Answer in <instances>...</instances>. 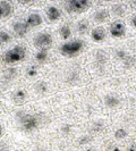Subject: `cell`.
I'll return each mask as SVG.
<instances>
[{"mask_svg":"<svg viewBox=\"0 0 136 151\" xmlns=\"http://www.w3.org/2000/svg\"><path fill=\"white\" fill-rule=\"evenodd\" d=\"M25 55H26V49L22 45H16L4 55L2 59L7 64H15L18 61H22L25 58Z\"/></svg>","mask_w":136,"mask_h":151,"instance_id":"1","label":"cell"},{"mask_svg":"<svg viewBox=\"0 0 136 151\" xmlns=\"http://www.w3.org/2000/svg\"><path fill=\"white\" fill-rule=\"evenodd\" d=\"M83 41L81 40H74V41H69L61 45L60 51L64 56H68V57H73L76 56L77 53H79L83 49Z\"/></svg>","mask_w":136,"mask_h":151,"instance_id":"2","label":"cell"},{"mask_svg":"<svg viewBox=\"0 0 136 151\" xmlns=\"http://www.w3.org/2000/svg\"><path fill=\"white\" fill-rule=\"evenodd\" d=\"M34 45L40 50L47 51V49H49L52 45V37H51V34H49L47 32L39 33L38 35L34 38Z\"/></svg>","mask_w":136,"mask_h":151,"instance_id":"3","label":"cell"},{"mask_svg":"<svg viewBox=\"0 0 136 151\" xmlns=\"http://www.w3.org/2000/svg\"><path fill=\"white\" fill-rule=\"evenodd\" d=\"M39 118L34 115H30V114H25L23 115V117L21 118V124H22V127L27 132L31 131H34L35 129H38L39 126Z\"/></svg>","mask_w":136,"mask_h":151,"instance_id":"4","label":"cell"},{"mask_svg":"<svg viewBox=\"0 0 136 151\" xmlns=\"http://www.w3.org/2000/svg\"><path fill=\"white\" fill-rule=\"evenodd\" d=\"M91 6V2L87 0H70L68 1L66 8L70 13H82Z\"/></svg>","mask_w":136,"mask_h":151,"instance_id":"5","label":"cell"},{"mask_svg":"<svg viewBox=\"0 0 136 151\" xmlns=\"http://www.w3.org/2000/svg\"><path fill=\"white\" fill-rule=\"evenodd\" d=\"M126 33V26L120 21H116L110 25V34L113 38H121Z\"/></svg>","mask_w":136,"mask_h":151,"instance_id":"6","label":"cell"},{"mask_svg":"<svg viewBox=\"0 0 136 151\" xmlns=\"http://www.w3.org/2000/svg\"><path fill=\"white\" fill-rule=\"evenodd\" d=\"M13 30H14V33L17 37L22 38V37H24L29 32V26H27L26 23L24 22H16L13 25Z\"/></svg>","mask_w":136,"mask_h":151,"instance_id":"7","label":"cell"},{"mask_svg":"<svg viewBox=\"0 0 136 151\" xmlns=\"http://www.w3.org/2000/svg\"><path fill=\"white\" fill-rule=\"evenodd\" d=\"M91 38L93 41H95V42H101V41H103L105 38H106V31L103 27H101V26H99V27H95V29H93L92 32H91Z\"/></svg>","mask_w":136,"mask_h":151,"instance_id":"8","label":"cell"},{"mask_svg":"<svg viewBox=\"0 0 136 151\" xmlns=\"http://www.w3.org/2000/svg\"><path fill=\"white\" fill-rule=\"evenodd\" d=\"M26 24L29 27H37V26L42 24V17L37 13L30 14L26 18Z\"/></svg>","mask_w":136,"mask_h":151,"instance_id":"9","label":"cell"},{"mask_svg":"<svg viewBox=\"0 0 136 151\" xmlns=\"http://www.w3.org/2000/svg\"><path fill=\"white\" fill-rule=\"evenodd\" d=\"M13 6L8 1H0V18H6L11 14Z\"/></svg>","mask_w":136,"mask_h":151,"instance_id":"10","label":"cell"},{"mask_svg":"<svg viewBox=\"0 0 136 151\" xmlns=\"http://www.w3.org/2000/svg\"><path fill=\"white\" fill-rule=\"evenodd\" d=\"M108 18H109V14H108V12H107L106 9H103V8L99 9V10H97L93 14V19L98 23L106 22V21H108Z\"/></svg>","mask_w":136,"mask_h":151,"instance_id":"11","label":"cell"},{"mask_svg":"<svg viewBox=\"0 0 136 151\" xmlns=\"http://www.w3.org/2000/svg\"><path fill=\"white\" fill-rule=\"evenodd\" d=\"M47 16H48V18L50 21H57L60 17V12L57 7L51 6V7H49L47 9Z\"/></svg>","mask_w":136,"mask_h":151,"instance_id":"12","label":"cell"},{"mask_svg":"<svg viewBox=\"0 0 136 151\" xmlns=\"http://www.w3.org/2000/svg\"><path fill=\"white\" fill-rule=\"evenodd\" d=\"M14 101H15L16 104H18V105H21L23 104L24 101H25V99H26V92L24 90H17L14 93Z\"/></svg>","mask_w":136,"mask_h":151,"instance_id":"13","label":"cell"},{"mask_svg":"<svg viewBox=\"0 0 136 151\" xmlns=\"http://www.w3.org/2000/svg\"><path fill=\"white\" fill-rule=\"evenodd\" d=\"M105 102H106V105L108 107H110V108H115V107H117L119 105V100L118 98H116V97H113V96H108L105 100Z\"/></svg>","mask_w":136,"mask_h":151,"instance_id":"14","label":"cell"},{"mask_svg":"<svg viewBox=\"0 0 136 151\" xmlns=\"http://www.w3.org/2000/svg\"><path fill=\"white\" fill-rule=\"evenodd\" d=\"M60 35L62 39H65V40H67V39L70 38V35H72V30H70V27L68 26V25H62L60 27Z\"/></svg>","mask_w":136,"mask_h":151,"instance_id":"15","label":"cell"},{"mask_svg":"<svg viewBox=\"0 0 136 151\" xmlns=\"http://www.w3.org/2000/svg\"><path fill=\"white\" fill-rule=\"evenodd\" d=\"M47 59H48V52L44 51V50H40L35 55V60L38 61V63H40V64H43Z\"/></svg>","mask_w":136,"mask_h":151,"instance_id":"16","label":"cell"},{"mask_svg":"<svg viewBox=\"0 0 136 151\" xmlns=\"http://www.w3.org/2000/svg\"><path fill=\"white\" fill-rule=\"evenodd\" d=\"M11 40L10 34L6 31H0V45H6Z\"/></svg>","mask_w":136,"mask_h":151,"instance_id":"17","label":"cell"},{"mask_svg":"<svg viewBox=\"0 0 136 151\" xmlns=\"http://www.w3.org/2000/svg\"><path fill=\"white\" fill-rule=\"evenodd\" d=\"M113 13L118 16H122L125 14V7L121 6V5H117V6H113L112 7Z\"/></svg>","mask_w":136,"mask_h":151,"instance_id":"18","label":"cell"},{"mask_svg":"<svg viewBox=\"0 0 136 151\" xmlns=\"http://www.w3.org/2000/svg\"><path fill=\"white\" fill-rule=\"evenodd\" d=\"M115 136H116L117 139H124V137L127 136V132H126V129H118L115 132Z\"/></svg>","mask_w":136,"mask_h":151,"instance_id":"19","label":"cell"},{"mask_svg":"<svg viewBox=\"0 0 136 151\" xmlns=\"http://www.w3.org/2000/svg\"><path fill=\"white\" fill-rule=\"evenodd\" d=\"M87 29H89V24L86 22H81L78 24V32L79 33H86L87 32Z\"/></svg>","mask_w":136,"mask_h":151,"instance_id":"20","label":"cell"},{"mask_svg":"<svg viewBox=\"0 0 136 151\" xmlns=\"http://www.w3.org/2000/svg\"><path fill=\"white\" fill-rule=\"evenodd\" d=\"M37 90L40 92V90H42V92H44V91H47V85H45L43 82H41V83H39L38 85H37Z\"/></svg>","mask_w":136,"mask_h":151,"instance_id":"21","label":"cell"},{"mask_svg":"<svg viewBox=\"0 0 136 151\" xmlns=\"http://www.w3.org/2000/svg\"><path fill=\"white\" fill-rule=\"evenodd\" d=\"M37 68L35 67H31L29 68V70H27V75L29 76H34V75H37Z\"/></svg>","mask_w":136,"mask_h":151,"instance_id":"22","label":"cell"},{"mask_svg":"<svg viewBox=\"0 0 136 151\" xmlns=\"http://www.w3.org/2000/svg\"><path fill=\"white\" fill-rule=\"evenodd\" d=\"M0 151H8V147L5 143H0Z\"/></svg>","mask_w":136,"mask_h":151,"instance_id":"23","label":"cell"},{"mask_svg":"<svg viewBox=\"0 0 136 151\" xmlns=\"http://www.w3.org/2000/svg\"><path fill=\"white\" fill-rule=\"evenodd\" d=\"M108 151H120V149H119L117 145H111V147L108 149Z\"/></svg>","mask_w":136,"mask_h":151,"instance_id":"24","label":"cell"},{"mask_svg":"<svg viewBox=\"0 0 136 151\" xmlns=\"http://www.w3.org/2000/svg\"><path fill=\"white\" fill-rule=\"evenodd\" d=\"M127 151H136V144H132V145H129Z\"/></svg>","mask_w":136,"mask_h":151,"instance_id":"25","label":"cell"},{"mask_svg":"<svg viewBox=\"0 0 136 151\" xmlns=\"http://www.w3.org/2000/svg\"><path fill=\"white\" fill-rule=\"evenodd\" d=\"M132 24H133L134 27H136V15L133 16V18H132Z\"/></svg>","mask_w":136,"mask_h":151,"instance_id":"26","label":"cell"},{"mask_svg":"<svg viewBox=\"0 0 136 151\" xmlns=\"http://www.w3.org/2000/svg\"><path fill=\"white\" fill-rule=\"evenodd\" d=\"M2 134H4V127L0 125V137L2 136Z\"/></svg>","mask_w":136,"mask_h":151,"instance_id":"27","label":"cell"},{"mask_svg":"<svg viewBox=\"0 0 136 151\" xmlns=\"http://www.w3.org/2000/svg\"><path fill=\"white\" fill-rule=\"evenodd\" d=\"M130 6H133V7H135V8H136V1H134V2H132V4H130Z\"/></svg>","mask_w":136,"mask_h":151,"instance_id":"28","label":"cell"},{"mask_svg":"<svg viewBox=\"0 0 136 151\" xmlns=\"http://www.w3.org/2000/svg\"><path fill=\"white\" fill-rule=\"evenodd\" d=\"M86 151H97V150H95L94 148H89V149H87Z\"/></svg>","mask_w":136,"mask_h":151,"instance_id":"29","label":"cell"}]
</instances>
